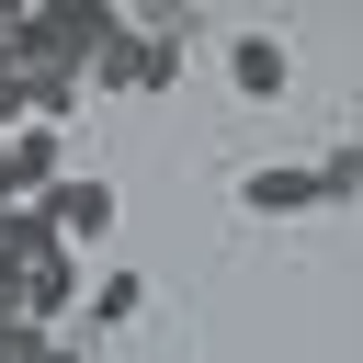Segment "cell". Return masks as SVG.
<instances>
[{"instance_id":"obj_1","label":"cell","mask_w":363,"mask_h":363,"mask_svg":"<svg viewBox=\"0 0 363 363\" xmlns=\"http://www.w3.org/2000/svg\"><path fill=\"white\" fill-rule=\"evenodd\" d=\"M193 68V11H125L113 34H102V57L79 68V79H102L113 102H159L170 79Z\"/></svg>"},{"instance_id":"obj_2","label":"cell","mask_w":363,"mask_h":363,"mask_svg":"<svg viewBox=\"0 0 363 363\" xmlns=\"http://www.w3.org/2000/svg\"><path fill=\"white\" fill-rule=\"evenodd\" d=\"M216 68H227L238 102H284V91H295V45H284L272 23H238V34L216 45Z\"/></svg>"},{"instance_id":"obj_3","label":"cell","mask_w":363,"mask_h":363,"mask_svg":"<svg viewBox=\"0 0 363 363\" xmlns=\"http://www.w3.org/2000/svg\"><path fill=\"white\" fill-rule=\"evenodd\" d=\"M34 216H45L68 250H91V238H113V182H102V170H57Z\"/></svg>"},{"instance_id":"obj_4","label":"cell","mask_w":363,"mask_h":363,"mask_svg":"<svg viewBox=\"0 0 363 363\" xmlns=\"http://www.w3.org/2000/svg\"><path fill=\"white\" fill-rule=\"evenodd\" d=\"M57 170H68V147H57L45 125H11V136H0V204H45Z\"/></svg>"},{"instance_id":"obj_5","label":"cell","mask_w":363,"mask_h":363,"mask_svg":"<svg viewBox=\"0 0 363 363\" xmlns=\"http://www.w3.org/2000/svg\"><path fill=\"white\" fill-rule=\"evenodd\" d=\"M147 318V272H102V284H79V318H68V340H102V329H136Z\"/></svg>"},{"instance_id":"obj_6","label":"cell","mask_w":363,"mask_h":363,"mask_svg":"<svg viewBox=\"0 0 363 363\" xmlns=\"http://www.w3.org/2000/svg\"><path fill=\"white\" fill-rule=\"evenodd\" d=\"M238 216H318L306 159H261V170H238Z\"/></svg>"},{"instance_id":"obj_7","label":"cell","mask_w":363,"mask_h":363,"mask_svg":"<svg viewBox=\"0 0 363 363\" xmlns=\"http://www.w3.org/2000/svg\"><path fill=\"white\" fill-rule=\"evenodd\" d=\"M79 91H91L79 68H23V79H11V102H23V125H45V136H57L68 113H79Z\"/></svg>"},{"instance_id":"obj_8","label":"cell","mask_w":363,"mask_h":363,"mask_svg":"<svg viewBox=\"0 0 363 363\" xmlns=\"http://www.w3.org/2000/svg\"><path fill=\"white\" fill-rule=\"evenodd\" d=\"M306 182H318V204H363V136H340L329 159H306Z\"/></svg>"},{"instance_id":"obj_9","label":"cell","mask_w":363,"mask_h":363,"mask_svg":"<svg viewBox=\"0 0 363 363\" xmlns=\"http://www.w3.org/2000/svg\"><path fill=\"white\" fill-rule=\"evenodd\" d=\"M0 216H11V204H0Z\"/></svg>"},{"instance_id":"obj_10","label":"cell","mask_w":363,"mask_h":363,"mask_svg":"<svg viewBox=\"0 0 363 363\" xmlns=\"http://www.w3.org/2000/svg\"><path fill=\"white\" fill-rule=\"evenodd\" d=\"M79 363H91V352H79Z\"/></svg>"}]
</instances>
